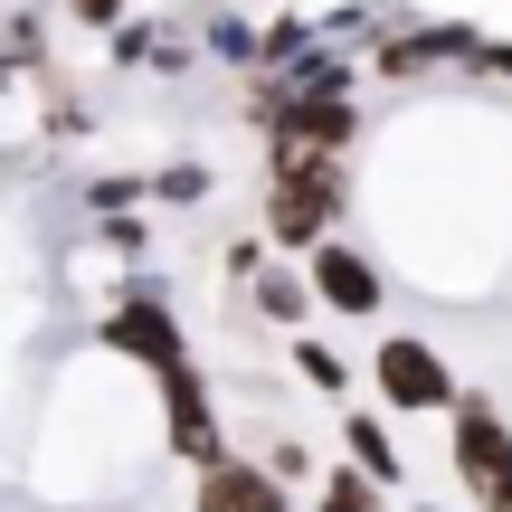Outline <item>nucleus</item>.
Wrapping results in <instances>:
<instances>
[{"mask_svg":"<svg viewBox=\"0 0 512 512\" xmlns=\"http://www.w3.org/2000/svg\"><path fill=\"white\" fill-rule=\"evenodd\" d=\"M332 209H342V171H332V152H275V190H266L275 247H313Z\"/></svg>","mask_w":512,"mask_h":512,"instance_id":"f257e3e1","label":"nucleus"},{"mask_svg":"<svg viewBox=\"0 0 512 512\" xmlns=\"http://www.w3.org/2000/svg\"><path fill=\"white\" fill-rule=\"evenodd\" d=\"M105 342L124 351V361H152L162 380H171V370H190V361H181V332H171V304H162V294H133V304H114Z\"/></svg>","mask_w":512,"mask_h":512,"instance_id":"f03ea898","label":"nucleus"},{"mask_svg":"<svg viewBox=\"0 0 512 512\" xmlns=\"http://www.w3.org/2000/svg\"><path fill=\"white\" fill-rule=\"evenodd\" d=\"M380 389L399 408H456V380L437 370V351H427L418 332H389L380 342Z\"/></svg>","mask_w":512,"mask_h":512,"instance_id":"7ed1b4c3","label":"nucleus"},{"mask_svg":"<svg viewBox=\"0 0 512 512\" xmlns=\"http://www.w3.org/2000/svg\"><path fill=\"white\" fill-rule=\"evenodd\" d=\"M456 465H465V484H475L484 503L512 494V437H503L494 408H456Z\"/></svg>","mask_w":512,"mask_h":512,"instance_id":"20e7f679","label":"nucleus"},{"mask_svg":"<svg viewBox=\"0 0 512 512\" xmlns=\"http://www.w3.org/2000/svg\"><path fill=\"white\" fill-rule=\"evenodd\" d=\"M200 512H285V475L219 456V465H200Z\"/></svg>","mask_w":512,"mask_h":512,"instance_id":"39448f33","label":"nucleus"},{"mask_svg":"<svg viewBox=\"0 0 512 512\" xmlns=\"http://www.w3.org/2000/svg\"><path fill=\"white\" fill-rule=\"evenodd\" d=\"M313 294L332 313H380V266L361 247H313Z\"/></svg>","mask_w":512,"mask_h":512,"instance_id":"423d86ee","label":"nucleus"},{"mask_svg":"<svg viewBox=\"0 0 512 512\" xmlns=\"http://www.w3.org/2000/svg\"><path fill=\"white\" fill-rule=\"evenodd\" d=\"M171 446H181V456H200V465H219V418H209L200 370H171Z\"/></svg>","mask_w":512,"mask_h":512,"instance_id":"0eeeda50","label":"nucleus"},{"mask_svg":"<svg viewBox=\"0 0 512 512\" xmlns=\"http://www.w3.org/2000/svg\"><path fill=\"white\" fill-rule=\"evenodd\" d=\"M342 437H351V465H361L370 484H399V446H389V427H380V418H351Z\"/></svg>","mask_w":512,"mask_h":512,"instance_id":"6e6552de","label":"nucleus"},{"mask_svg":"<svg viewBox=\"0 0 512 512\" xmlns=\"http://www.w3.org/2000/svg\"><path fill=\"white\" fill-rule=\"evenodd\" d=\"M323 512H380V484L361 465H342V475H323Z\"/></svg>","mask_w":512,"mask_h":512,"instance_id":"1a4fd4ad","label":"nucleus"},{"mask_svg":"<svg viewBox=\"0 0 512 512\" xmlns=\"http://www.w3.org/2000/svg\"><path fill=\"white\" fill-rule=\"evenodd\" d=\"M256 313L266 323H294L304 313V275H256Z\"/></svg>","mask_w":512,"mask_h":512,"instance_id":"9d476101","label":"nucleus"},{"mask_svg":"<svg viewBox=\"0 0 512 512\" xmlns=\"http://www.w3.org/2000/svg\"><path fill=\"white\" fill-rule=\"evenodd\" d=\"M294 370H304V380H313V389H342V361H332V351H323V342H294Z\"/></svg>","mask_w":512,"mask_h":512,"instance_id":"9b49d317","label":"nucleus"},{"mask_svg":"<svg viewBox=\"0 0 512 512\" xmlns=\"http://www.w3.org/2000/svg\"><path fill=\"white\" fill-rule=\"evenodd\" d=\"M152 190H162V200H200V190H209V171H190V162H181V171H162Z\"/></svg>","mask_w":512,"mask_h":512,"instance_id":"f8f14e48","label":"nucleus"},{"mask_svg":"<svg viewBox=\"0 0 512 512\" xmlns=\"http://www.w3.org/2000/svg\"><path fill=\"white\" fill-rule=\"evenodd\" d=\"M114 10H124V0H76V19H114Z\"/></svg>","mask_w":512,"mask_h":512,"instance_id":"ddd939ff","label":"nucleus"},{"mask_svg":"<svg viewBox=\"0 0 512 512\" xmlns=\"http://www.w3.org/2000/svg\"><path fill=\"white\" fill-rule=\"evenodd\" d=\"M494 67H512V48H494Z\"/></svg>","mask_w":512,"mask_h":512,"instance_id":"4468645a","label":"nucleus"},{"mask_svg":"<svg viewBox=\"0 0 512 512\" xmlns=\"http://www.w3.org/2000/svg\"><path fill=\"white\" fill-rule=\"evenodd\" d=\"M494 512H512V494H494Z\"/></svg>","mask_w":512,"mask_h":512,"instance_id":"2eb2a0df","label":"nucleus"}]
</instances>
